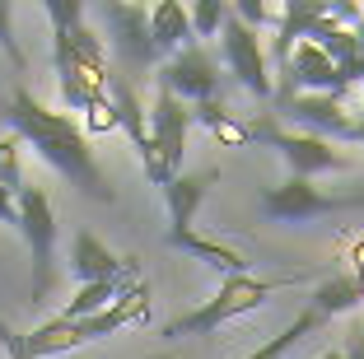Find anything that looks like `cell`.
Returning <instances> with one entry per match:
<instances>
[{
	"mask_svg": "<svg viewBox=\"0 0 364 359\" xmlns=\"http://www.w3.org/2000/svg\"><path fill=\"white\" fill-rule=\"evenodd\" d=\"M0 117L14 127V136H19L23 145H33L38 154H43V164H52V168L61 173L75 191H85L89 201H103V205L117 201V191L107 187L94 149H89V140H85V131H80L65 112L43 107L28 89H14Z\"/></svg>",
	"mask_w": 364,
	"mask_h": 359,
	"instance_id": "6da1fadb",
	"label": "cell"
},
{
	"mask_svg": "<svg viewBox=\"0 0 364 359\" xmlns=\"http://www.w3.org/2000/svg\"><path fill=\"white\" fill-rule=\"evenodd\" d=\"M43 10L52 19V61H56V89H61L65 117L85 112L98 98H107V85H112L103 38L85 23L80 0H47Z\"/></svg>",
	"mask_w": 364,
	"mask_h": 359,
	"instance_id": "7a4b0ae2",
	"label": "cell"
},
{
	"mask_svg": "<svg viewBox=\"0 0 364 359\" xmlns=\"http://www.w3.org/2000/svg\"><path fill=\"white\" fill-rule=\"evenodd\" d=\"M294 280H262V275H225L220 280V289H215L205 304H196L192 313L173 317L168 327H164V336L178 341V336H210V331H220L225 322H234V317L243 313H257L262 304H267L276 289H289Z\"/></svg>",
	"mask_w": 364,
	"mask_h": 359,
	"instance_id": "3957f363",
	"label": "cell"
},
{
	"mask_svg": "<svg viewBox=\"0 0 364 359\" xmlns=\"http://www.w3.org/2000/svg\"><path fill=\"white\" fill-rule=\"evenodd\" d=\"M247 127H252V140H257V145L276 149V154L289 164V178L313 182L318 173H341V168L355 164V159L346 154V149H336L332 140H318V136H304V131L276 127V112L262 117V122H247Z\"/></svg>",
	"mask_w": 364,
	"mask_h": 359,
	"instance_id": "277c9868",
	"label": "cell"
},
{
	"mask_svg": "<svg viewBox=\"0 0 364 359\" xmlns=\"http://www.w3.org/2000/svg\"><path fill=\"white\" fill-rule=\"evenodd\" d=\"M19 233L33 252V304H43L52 294V275H56V210L43 187L19 191Z\"/></svg>",
	"mask_w": 364,
	"mask_h": 359,
	"instance_id": "5b68a950",
	"label": "cell"
},
{
	"mask_svg": "<svg viewBox=\"0 0 364 359\" xmlns=\"http://www.w3.org/2000/svg\"><path fill=\"white\" fill-rule=\"evenodd\" d=\"M103 28H107V43L117 52L122 70L131 75H145V70H159V47L150 38V10L145 5H131V0H103Z\"/></svg>",
	"mask_w": 364,
	"mask_h": 359,
	"instance_id": "8992f818",
	"label": "cell"
},
{
	"mask_svg": "<svg viewBox=\"0 0 364 359\" xmlns=\"http://www.w3.org/2000/svg\"><path fill=\"white\" fill-rule=\"evenodd\" d=\"M364 196H327L304 178H285L280 187L262 191V215L280 224H299V220H318V215H336V210H360Z\"/></svg>",
	"mask_w": 364,
	"mask_h": 359,
	"instance_id": "52a82bcc",
	"label": "cell"
},
{
	"mask_svg": "<svg viewBox=\"0 0 364 359\" xmlns=\"http://www.w3.org/2000/svg\"><path fill=\"white\" fill-rule=\"evenodd\" d=\"M220 52H225L229 75H234L252 98H271L276 94V85H271V65H267V47H262V38L247 28V23L234 19V10H229L225 28H220Z\"/></svg>",
	"mask_w": 364,
	"mask_h": 359,
	"instance_id": "ba28073f",
	"label": "cell"
},
{
	"mask_svg": "<svg viewBox=\"0 0 364 359\" xmlns=\"http://www.w3.org/2000/svg\"><path fill=\"white\" fill-rule=\"evenodd\" d=\"M154 85L168 89L173 98H182V103H210L215 85H220V65H215V56L205 52L201 43H192V47H182L178 56H168V61L154 70Z\"/></svg>",
	"mask_w": 364,
	"mask_h": 359,
	"instance_id": "9c48e42d",
	"label": "cell"
},
{
	"mask_svg": "<svg viewBox=\"0 0 364 359\" xmlns=\"http://www.w3.org/2000/svg\"><path fill=\"white\" fill-rule=\"evenodd\" d=\"M276 112L289 117V122H294V131L318 136V140H350V127H355V117H350V107H346V98H332V94H294V98H280Z\"/></svg>",
	"mask_w": 364,
	"mask_h": 359,
	"instance_id": "30bf717a",
	"label": "cell"
},
{
	"mask_svg": "<svg viewBox=\"0 0 364 359\" xmlns=\"http://www.w3.org/2000/svg\"><path fill=\"white\" fill-rule=\"evenodd\" d=\"M285 94L280 98H294V94H332V98H346V85H341V70L327 61L318 43H294L285 61Z\"/></svg>",
	"mask_w": 364,
	"mask_h": 359,
	"instance_id": "8fae6325",
	"label": "cell"
},
{
	"mask_svg": "<svg viewBox=\"0 0 364 359\" xmlns=\"http://www.w3.org/2000/svg\"><path fill=\"white\" fill-rule=\"evenodd\" d=\"M150 136L159 145V154L168 159V168L182 173V154H187V136H192V107L173 98L168 89H159L150 107Z\"/></svg>",
	"mask_w": 364,
	"mask_h": 359,
	"instance_id": "7c38bea8",
	"label": "cell"
},
{
	"mask_svg": "<svg viewBox=\"0 0 364 359\" xmlns=\"http://www.w3.org/2000/svg\"><path fill=\"white\" fill-rule=\"evenodd\" d=\"M220 173L205 168V173H178V178L164 187V201H168V233H192L196 229V210H201L205 191L215 187Z\"/></svg>",
	"mask_w": 364,
	"mask_h": 359,
	"instance_id": "4fadbf2b",
	"label": "cell"
},
{
	"mask_svg": "<svg viewBox=\"0 0 364 359\" xmlns=\"http://www.w3.org/2000/svg\"><path fill=\"white\" fill-rule=\"evenodd\" d=\"M322 19H327V0H289L285 10H280L276 38H271V52H276V65H280V70H285L294 43H304V38H309Z\"/></svg>",
	"mask_w": 364,
	"mask_h": 359,
	"instance_id": "5bb4252c",
	"label": "cell"
},
{
	"mask_svg": "<svg viewBox=\"0 0 364 359\" xmlns=\"http://www.w3.org/2000/svg\"><path fill=\"white\" fill-rule=\"evenodd\" d=\"M127 257L107 252V243H98L89 229L75 233V243H70V271L80 275V285H94V280H117Z\"/></svg>",
	"mask_w": 364,
	"mask_h": 359,
	"instance_id": "9a60e30c",
	"label": "cell"
},
{
	"mask_svg": "<svg viewBox=\"0 0 364 359\" xmlns=\"http://www.w3.org/2000/svg\"><path fill=\"white\" fill-rule=\"evenodd\" d=\"M150 38L159 47V56H178L182 47H192V19H187V5L178 0H159L150 10Z\"/></svg>",
	"mask_w": 364,
	"mask_h": 359,
	"instance_id": "2e32d148",
	"label": "cell"
},
{
	"mask_svg": "<svg viewBox=\"0 0 364 359\" xmlns=\"http://www.w3.org/2000/svg\"><path fill=\"white\" fill-rule=\"evenodd\" d=\"M364 304V285H360V275L341 271V275H327L318 289H313V313L327 322V317H341V313H355V308Z\"/></svg>",
	"mask_w": 364,
	"mask_h": 359,
	"instance_id": "e0dca14e",
	"label": "cell"
},
{
	"mask_svg": "<svg viewBox=\"0 0 364 359\" xmlns=\"http://www.w3.org/2000/svg\"><path fill=\"white\" fill-rule=\"evenodd\" d=\"M107 98H112V107H117V131H127L131 145H136V154H140V149L150 145V131H145V107H140V98H136V89H131L127 75H112Z\"/></svg>",
	"mask_w": 364,
	"mask_h": 359,
	"instance_id": "ac0fdd59",
	"label": "cell"
},
{
	"mask_svg": "<svg viewBox=\"0 0 364 359\" xmlns=\"http://www.w3.org/2000/svg\"><path fill=\"white\" fill-rule=\"evenodd\" d=\"M192 122H201L205 131H210L215 140H220V145L225 149H243V145H252V127H247V122H238L234 112H229L225 103H196L192 107Z\"/></svg>",
	"mask_w": 364,
	"mask_h": 359,
	"instance_id": "d6986e66",
	"label": "cell"
},
{
	"mask_svg": "<svg viewBox=\"0 0 364 359\" xmlns=\"http://www.w3.org/2000/svg\"><path fill=\"white\" fill-rule=\"evenodd\" d=\"M28 350L38 359H52V355H70V350H85V336H80V322H43V327L28 331Z\"/></svg>",
	"mask_w": 364,
	"mask_h": 359,
	"instance_id": "ffe728a7",
	"label": "cell"
},
{
	"mask_svg": "<svg viewBox=\"0 0 364 359\" xmlns=\"http://www.w3.org/2000/svg\"><path fill=\"white\" fill-rule=\"evenodd\" d=\"M318 327H322V317L313 313V308H304V313L294 317V322H289V327L280 331V336H271L267 345H257V350H252V355H247V359H285L289 350L299 345L304 336H313V331H318Z\"/></svg>",
	"mask_w": 364,
	"mask_h": 359,
	"instance_id": "44dd1931",
	"label": "cell"
},
{
	"mask_svg": "<svg viewBox=\"0 0 364 359\" xmlns=\"http://www.w3.org/2000/svg\"><path fill=\"white\" fill-rule=\"evenodd\" d=\"M187 19H192L196 43H201V38H220V28H225V19H229V5L225 0H196L192 10H187Z\"/></svg>",
	"mask_w": 364,
	"mask_h": 359,
	"instance_id": "7402d4cb",
	"label": "cell"
},
{
	"mask_svg": "<svg viewBox=\"0 0 364 359\" xmlns=\"http://www.w3.org/2000/svg\"><path fill=\"white\" fill-rule=\"evenodd\" d=\"M19 149H23V140H19V136L0 140V187L10 191L14 201H19V191H23V168H19Z\"/></svg>",
	"mask_w": 364,
	"mask_h": 359,
	"instance_id": "603a6c76",
	"label": "cell"
},
{
	"mask_svg": "<svg viewBox=\"0 0 364 359\" xmlns=\"http://www.w3.org/2000/svg\"><path fill=\"white\" fill-rule=\"evenodd\" d=\"M229 10H234V19L247 23L252 33H257V28H276V23H280V10H271L267 0H234Z\"/></svg>",
	"mask_w": 364,
	"mask_h": 359,
	"instance_id": "cb8c5ba5",
	"label": "cell"
},
{
	"mask_svg": "<svg viewBox=\"0 0 364 359\" xmlns=\"http://www.w3.org/2000/svg\"><path fill=\"white\" fill-rule=\"evenodd\" d=\"M0 47H5V52H10V61L19 65H28V56H23V47H19V38H14V5L10 0H0Z\"/></svg>",
	"mask_w": 364,
	"mask_h": 359,
	"instance_id": "d4e9b609",
	"label": "cell"
},
{
	"mask_svg": "<svg viewBox=\"0 0 364 359\" xmlns=\"http://www.w3.org/2000/svg\"><path fill=\"white\" fill-rule=\"evenodd\" d=\"M85 131H89V136L117 131V107H112V98H98L94 107H85Z\"/></svg>",
	"mask_w": 364,
	"mask_h": 359,
	"instance_id": "484cf974",
	"label": "cell"
},
{
	"mask_svg": "<svg viewBox=\"0 0 364 359\" xmlns=\"http://www.w3.org/2000/svg\"><path fill=\"white\" fill-rule=\"evenodd\" d=\"M0 345H5V359H38L28 350V331H14L5 317H0Z\"/></svg>",
	"mask_w": 364,
	"mask_h": 359,
	"instance_id": "4316f807",
	"label": "cell"
},
{
	"mask_svg": "<svg viewBox=\"0 0 364 359\" xmlns=\"http://www.w3.org/2000/svg\"><path fill=\"white\" fill-rule=\"evenodd\" d=\"M341 359H364V322H355V327H350V336H346V350H341Z\"/></svg>",
	"mask_w": 364,
	"mask_h": 359,
	"instance_id": "83f0119b",
	"label": "cell"
},
{
	"mask_svg": "<svg viewBox=\"0 0 364 359\" xmlns=\"http://www.w3.org/2000/svg\"><path fill=\"white\" fill-rule=\"evenodd\" d=\"M0 224H14V229H19V201H14L5 187H0Z\"/></svg>",
	"mask_w": 364,
	"mask_h": 359,
	"instance_id": "f1b7e54d",
	"label": "cell"
},
{
	"mask_svg": "<svg viewBox=\"0 0 364 359\" xmlns=\"http://www.w3.org/2000/svg\"><path fill=\"white\" fill-rule=\"evenodd\" d=\"M350 275H360V280H364V238L350 247Z\"/></svg>",
	"mask_w": 364,
	"mask_h": 359,
	"instance_id": "f546056e",
	"label": "cell"
},
{
	"mask_svg": "<svg viewBox=\"0 0 364 359\" xmlns=\"http://www.w3.org/2000/svg\"><path fill=\"white\" fill-rule=\"evenodd\" d=\"M350 140H355V145H364V117H355V127H350Z\"/></svg>",
	"mask_w": 364,
	"mask_h": 359,
	"instance_id": "4dcf8cb0",
	"label": "cell"
},
{
	"mask_svg": "<svg viewBox=\"0 0 364 359\" xmlns=\"http://www.w3.org/2000/svg\"><path fill=\"white\" fill-rule=\"evenodd\" d=\"M355 38H360V47H364V19H360V23H355Z\"/></svg>",
	"mask_w": 364,
	"mask_h": 359,
	"instance_id": "1f68e13d",
	"label": "cell"
},
{
	"mask_svg": "<svg viewBox=\"0 0 364 359\" xmlns=\"http://www.w3.org/2000/svg\"><path fill=\"white\" fill-rule=\"evenodd\" d=\"M318 359H341V350H327V355H318Z\"/></svg>",
	"mask_w": 364,
	"mask_h": 359,
	"instance_id": "d6a6232c",
	"label": "cell"
}]
</instances>
